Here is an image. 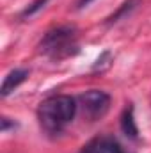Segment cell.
<instances>
[{"mask_svg":"<svg viewBox=\"0 0 151 153\" xmlns=\"http://www.w3.org/2000/svg\"><path fill=\"white\" fill-rule=\"evenodd\" d=\"M76 102L75 98L68 94H53L39 103L38 109V119L41 128L50 134H61L76 114Z\"/></svg>","mask_w":151,"mask_h":153,"instance_id":"cell-1","label":"cell"},{"mask_svg":"<svg viewBox=\"0 0 151 153\" xmlns=\"http://www.w3.org/2000/svg\"><path fill=\"white\" fill-rule=\"evenodd\" d=\"M39 50L55 61L73 57L75 53H78L76 29L73 25H62L48 30L39 43Z\"/></svg>","mask_w":151,"mask_h":153,"instance_id":"cell-2","label":"cell"},{"mask_svg":"<svg viewBox=\"0 0 151 153\" xmlns=\"http://www.w3.org/2000/svg\"><path fill=\"white\" fill-rule=\"evenodd\" d=\"M78 100H80L84 116L89 121L101 119L110 109V94L105 91H100V89H91V91L80 94Z\"/></svg>","mask_w":151,"mask_h":153,"instance_id":"cell-3","label":"cell"},{"mask_svg":"<svg viewBox=\"0 0 151 153\" xmlns=\"http://www.w3.org/2000/svg\"><path fill=\"white\" fill-rule=\"evenodd\" d=\"M80 153H124V150L114 137L101 135V137H94L87 144H84Z\"/></svg>","mask_w":151,"mask_h":153,"instance_id":"cell-4","label":"cell"},{"mask_svg":"<svg viewBox=\"0 0 151 153\" xmlns=\"http://www.w3.org/2000/svg\"><path fill=\"white\" fill-rule=\"evenodd\" d=\"M29 76V71L23 70V68H18V70H13L9 75L4 78V84H2V96H9L20 84H23Z\"/></svg>","mask_w":151,"mask_h":153,"instance_id":"cell-5","label":"cell"},{"mask_svg":"<svg viewBox=\"0 0 151 153\" xmlns=\"http://www.w3.org/2000/svg\"><path fill=\"white\" fill-rule=\"evenodd\" d=\"M121 130L126 137L130 139H137V134H139V128H137V123H135V117H133V107L128 105L124 109V112L121 116Z\"/></svg>","mask_w":151,"mask_h":153,"instance_id":"cell-6","label":"cell"},{"mask_svg":"<svg viewBox=\"0 0 151 153\" xmlns=\"http://www.w3.org/2000/svg\"><path fill=\"white\" fill-rule=\"evenodd\" d=\"M141 2L142 0H124L117 9H115V13H112L109 18H107V25H112V23H117L119 20H123V18H126L128 14H132L139 5H141Z\"/></svg>","mask_w":151,"mask_h":153,"instance_id":"cell-7","label":"cell"},{"mask_svg":"<svg viewBox=\"0 0 151 153\" xmlns=\"http://www.w3.org/2000/svg\"><path fill=\"white\" fill-rule=\"evenodd\" d=\"M46 2H48V0H34V2H30V4L21 11L20 16H21V18H30V16H34L38 11H41V9L46 5Z\"/></svg>","mask_w":151,"mask_h":153,"instance_id":"cell-8","label":"cell"},{"mask_svg":"<svg viewBox=\"0 0 151 153\" xmlns=\"http://www.w3.org/2000/svg\"><path fill=\"white\" fill-rule=\"evenodd\" d=\"M91 2H93V0H78V9H84V7H87Z\"/></svg>","mask_w":151,"mask_h":153,"instance_id":"cell-9","label":"cell"}]
</instances>
